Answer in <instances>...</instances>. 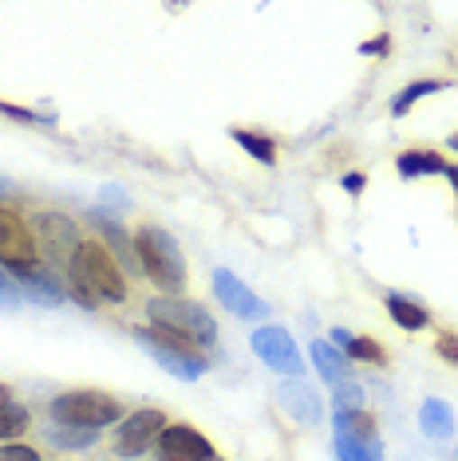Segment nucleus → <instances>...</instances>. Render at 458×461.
Segmentation results:
<instances>
[{
  "instance_id": "f257e3e1",
  "label": "nucleus",
  "mask_w": 458,
  "mask_h": 461,
  "mask_svg": "<svg viewBox=\"0 0 458 461\" xmlns=\"http://www.w3.org/2000/svg\"><path fill=\"white\" fill-rule=\"evenodd\" d=\"M71 296L79 303H99V300H127V280L114 253L99 240H83L76 260H71Z\"/></svg>"
},
{
  "instance_id": "f03ea898",
  "label": "nucleus",
  "mask_w": 458,
  "mask_h": 461,
  "mask_svg": "<svg viewBox=\"0 0 458 461\" xmlns=\"http://www.w3.org/2000/svg\"><path fill=\"white\" fill-rule=\"evenodd\" d=\"M134 253H139V265L142 272L159 285L166 296H182L186 288V260H182V249L166 229L159 225H142L134 233Z\"/></svg>"
},
{
  "instance_id": "7ed1b4c3",
  "label": "nucleus",
  "mask_w": 458,
  "mask_h": 461,
  "mask_svg": "<svg viewBox=\"0 0 458 461\" xmlns=\"http://www.w3.org/2000/svg\"><path fill=\"white\" fill-rule=\"evenodd\" d=\"M51 418L60 426H76V429H99L123 418V402L114 394L103 391H68L60 398H51Z\"/></svg>"
},
{
  "instance_id": "20e7f679",
  "label": "nucleus",
  "mask_w": 458,
  "mask_h": 461,
  "mask_svg": "<svg viewBox=\"0 0 458 461\" xmlns=\"http://www.w3.org/2000/svg\"><path fill=\"white\" fill-rule=\"evenodd\" d=\"M147 312L159 328H170V331L186 335V339L197 343V348H210V343L217 339V323L202 303H190L182 296H159V300H151Z\"/></svg>"
},
{
  "instance_id": "39448f33",
  "label": "nucleus",
  "mask_w": 458,
  "mask_h": 461,
  "mask_svg": "<svg viewBox=\"0 0 458 461\" xmlns=\"http://www.w3.org/2000/svg\"><path fill=\"white\" fill-rule=\"evenodd\" d=\"M0 265H5L8 272H16V276L36 272V265H40L32 225L8 205H0Z\"/></svg>"
},
{
  "instance_id": "423d86ee",
  "label": "nucleus",
  "mask_w": 458,
  "mask_h": 461,
  "mask_svg": "<svg viewBox=\"0 0 458 461\" xmlns=\"http://www.w3.org/2000/svg\"><path fill=\"white\" fill-rule=\"evenodd\" d=\"M32 237H36L40 257L51 260V265H68V268H71V260H76L79 245H83V240L76 237L71 217H64V213H40L32 221Z\"/></svg>"
},
{
  "instance_id": "0eeeda50",
  "label": "nucleus",
  "mask_w": 458,
  "mask_h": 461,
  "mask_svg": "<svg viewBox=\"0 0 458 461\" xmlns=\"http://www.w3.org/2000/svg\"><path fill=\"white\" fill-rule=\"evenodd\" d=\"M162 429H166L162 411H134L127 422H123L114 449H119V457H139V454H147L151 446H159Z\"/></svg>"
},
{
  "instance_id": "6e6552de",
  "label": "nucleus",
  "mask_w": 458,
  "mask_h": 461,
  "mask_svg": "<svg viewBox=\"0 0 458 461\" xmlns=\"http://www.w3.org/2000/svg\"><path fill=\"white\" fill-rule=\"evenodd\" d=\"M249 343H253V351L261 355V363H269L273 371L293 375V379L300 375V351L285 328H261V331H253Z\"/></svg>"
},
{
  "instance_id": "1a4fd4ad",
  "label": "nucleus",
  "mask_w": 458,
  "mask_h": 461,
  "mask_svg": "<svg viewBox=\"0 0 458 461\" xmlns=\"http://www.w3.org/2000/svg\"><path fill=\"white\" fill-rule=\"evenodd\" d=\"M159 457L162 461H214V446L194 426H166L159 438Z\"/></svg>"
},
{
  "instance_id": "9d476101",
  "label": "nucleus",
  "mask_w": 458,
  "mask_h": 461,
  "mask_svg": "<svg viewBox=\"0 0 458 461\" xmlns=\"http://www.w3.org/2000/svg\"><path fill=\"white\" fill-rule=\"evenodd\" d=\"M214 292H217V300L225 303L234 316H242V320H253V316H261V300L253 296V292L245 288V280H237L229 268H217L214 272Z\"/></svg>"
},
{
  "instance_id": "9b49d317",
  "label": "nucleus",
  "mask_w": 458,
  "mask_h": 461,
  "mask_svg": "<svg viewBox=\"0 0 458 461\" xmlns=\"http://www.w3.org/2000/svg\"><path fill=\"white\" fill-rule=\"evenodd\" d=\"M142 348H147L154 359L166 366V371L179 375V379H186V383H194V379H202V375H206V359H202V355H179L170 348H159V343H151V339H142Z\"/></svg>"
},
{
  "instance_id": "f8f14e48",
  "label": "nucleus",
  "mask_w": 458,
  "mask_h": 461,
  "mask_svg": "<svg viewBox=\"0 0 458 461\" xmlns=\"http://www.w3.org/2000/svg\"><path fill=\"white\" fill-rule=\"evenodd\" d=\"M277 398H280V406H285L293 418H300V422H320V398L308 391V386H300L297 379L293 383H285L277 391Z\"/></svg>"
},
{
  "instance_id": "ddd939ff",
  "label": "nucleus",
  "mask_w": 458,
  "mask_h": 461,
  "mask_svg": "<svg viewBox=\"0 0 458 461\" xmlns=\"http://www.w3.org/2000/svg\"><path fill=\"white\" fill-rule=\"evenodd\" d=\"M312 363H316L320 375H325V379L332 383V391H336V386H344V383H352V379H348V363L340 359L332 343H325V339L312 343Z\"/></svg>"
},
{
  "instance_id": "4468645a",
  "label": "nucleus",
  "mask_w": 458,
  "mask_h": 461,
  "mask_svg": "<svg viewBox=\"0 0 458 461\" xmlns=\"http://www.w3.org/2000/svg\"><path fill=\"white\" fill-rule=\"evenodd\" d=\"M336 457L340 461H383V446H380V438L336 434Z\"/></svg>"
},
{
  "instance_id": "2eb2a0df",
  "label": "nucleus",
  "mask_w": 458,
  "mask_h": 461,
  "mask_svg": "<svg viewBox=\"0 0 458 461\" xmlns=\"http://www.w3.org/2000/svg\"><path fill=\"white\" fill-rule=\"evenodd\" d=\"M419 426L426 429V438H451V429H454V418H451V406L439 402V398H426L423 402V411H419Z\"/></svg>"
},
{
  "instance_id": "dca6fc26",
  "label": "nucleus",
  "mask_w": 458,
  "mask_h": 461,
  "mask_svg": "<svg viewBox=\"0 0 458 461\" xmlns=\"http://www.w3.org/2000/svg\"><path fill=\"white\" fill-rule=\"evenodd\" d=\"M399 174H403V177L446 174V162H443L435 150H408V154H399Z\"/></svg>"
},
{
  "instance_id": "f3484780",
  "label": "nucleus",
  "mask_w": 458,
  "mask_h": 461,
  "mask_svg": "<svg viewBox=\"0 0 458 461\" xmlns=\"http://www.w3.org/2000/svg\"><path fill=\"white\" fill-rule=\"evenodd\" d=\"M388 312H391V320L399 323V328H408V331H419L431 323V316H426V308L423 303H411V300H403V296H388Z\"/></svg>"
},
{
  "instance_id": "a211bd4d",
  "label": "nucleus",
  "mask_w": 458,
  "mask_h": 461,
  "mask_svg": "<svg viewBox=\"0 0 458 461\" xmlns=\"http://www.w3.org/2000/svg\"><path fill=\"white\" fill-rule=\"evenodd\" d=\"M16 280H20V288H24L32 300H40V303H60L64 300V288H60L51 276H44V272H24V276H16Z\"/></svg>"
},
{
  "instance_id": "6ab92c4d",
  "label": "nucleus",
  "mask_w": 458,
  "mask_h": 461,
  "mask_svg": "<svg viewBox=\"0 0 458 461\" xmlns=\"http://www.w3.org/2000/svg\"><path fill=\"white\" fill-rule=\"evenodd\" d=\"M234 142L242 146V150H249L257 162H265V166H273L277 162V142L273 139H265V134H253V131H234Z\"/></svg>"
},
{
  "instance_id": "aec40b11",
  "label": "nucleus",
  "mask_w": 458,
  "mask_h": 461,
  "mask_svg": "<svg viewBox=\"0 0 458 461\" xmlns=\"http://www.w3.org/2000/svg\"><path fill=\"white\" fill-rule=\"evenodd\" d=\"M344 351H348L352 359H360V363H376V366L388 363V351H383L371 335H352V339L344 343Z\"/></svg>"
},
{
  "instance_id": "412c9836",
  "label": "nucleus",
  "mask_w": 458,
  "mask_h": 461,
  "mask_svg": "<svg viewBox=\"0 0 458 461\" xmlns=\"http://www.w3.org/2000/svg\"><path fill=\"white\" fill-rule=\"evenodd\" d=\"M28 429V411L20 402H8L0 406V442H13Z\"/></svg>"
},
{
  "instance_id": "4be33fe9",
  "label": "nucleus",
  "mask_w": 458,
  "mask_h": 461,
  "mask_svg": "<svg viewBox=\"0 0 458 461\" xmlns=\"http://www.w3.org/2000/svg\"><path fill=\"white\" fill-rule=\"evenodd\" d=\"M435 91H446L439 79H419V83H411V87H408L399 99L391 103V111H395V114H408L415 99H426V95H435Z\"/></svg>"
},
{
  "instance_id": "5701e85b",
  "label": "nucleus",
  "mask_w": 458,
  "mask_h": 461,
  "mask_svg": "<svg viewBox=\"0 0 458 461\" xmlns=\"http://www.w3.org/2000/svg\"><path fill=\"white\" fill-rule=\"evenodd\" d=\"M51 442L60 449H87L96 442V429H76V426H60L56 434H51Z\"/></svg>"
},
{
  "instance_id": "b1692460",
  "label": "nucleus",
  "mask_w": 458,
  "mask_h": 461,
  "mask_svg": "<svg viewBox=\"0 0 458 461\" xmlns=\"http://www.w3.org/2000/svg\"><path fill=\"white\" fill-rule=\"evenodd\" d=\"M0 461H40V454H36L32 446L8 442V446H0Z\"/></svg>"
},
{
  "instance_id": "393cba45",
  "label": "nucleus",
  "mask_w": 458,
  "mask_h": 461,
  "mask_svg": "<svg viewBox=\"0 0 458 461\" xmlns=\"http://www.w3.org/2000/svg\"><path fill=\"white\" fill-rule=\"evenodd\" d=\"M435 351H439L446 363H454V366H458V335H451V331L439 335V343H435Z\"/></svg>"
},
{
  "instance_id": "a878e982",
  "label": "nucleus",
  "mask_w": 458,
  "mask_h": 461,
  "mask_svg": "<svg viewBox=\"0 0 458 461\" xmlns=\"http://www.w3.org/2000/svg\"><path fill=\"white\" fill-rule=\"evenodd\" d=\"M363 56H388L391 51V40L388 36H376V40H368V44H360Z\"/></svg>"
},
{
  "instance_id": "bb28decb",
  "label": "nucleus",
  "mask_w": 458,
  "mask_h": 461,
  "mask_svg": "<svg viewBox=\"0 0 458 461\" xmlns=\"http://www.w3.org/2000/svg\"><path fill=\"white\" fill-rule=\"evenodd\" d=\"M16 303H20V296H16V292H13V285H8V280H5V276H0V308H5V312H13V308H16Z\"/></svg>"
},
{
  "instance_id": "cd10ccee",
  "label": "nucleus",
  "mask_w": 458,
  "mask_h": 461,
  "mask_svg": "<svg viewBox=\"0 0 458 461\" xmlns=\"http://www.w3.org/2000/svg\"><path fill=\"white\" fill-rule=\"evenodd\" d=\"M0 114H8V119H20V122H36V114H32V111L13 107V103H0Z\"/></svg>"
},
{
  "instance_id": "c85d7f7f",
  "label": "nucleus",
  "mask_w": 458,
  "mask_h": 461,
  "mask_svg": "<svg viewBox=\"0 0 458 461\" xmlns=\"http://www.w3.org/2000/svg\"><path fill=\"white\" fill-rule=\"evenodd\" d=\"M363 185H368V177L363 174H344V190L348 194H363Z\"/></svg>"
},
{
  "instance_id": "c756f323",
  "label": "nucleus",
  "mask_w": 458,
  "mask_h": 461,
  "mask_svg": "<svg viewBox=\"0 0 458 461\" xmlns=\"http://www.w3.org/2000/svg\"><path fill=\"white\" fill-rule=\"evenodd\" d=\"M8 402H13V391H8V386L0 383V406H8Z\"/></svg>"
},
{
  "instance_id": "7c9ffc66",
  "label": "nucleus",
  "mask_w": 458,
  "mask_h": 461,
  "mask_svg": "<svg viewBox=\"0 0 458 461\" xmlns=\"http://www.w3.org/2000/svg\"><path fill=\"white\" fill-rule=\"evenodd\" d=\"M446 177H451V185L458 190V166H446Z\"/></svg>"
},
{
  "instance_id": "2f4dec72",
  "label": "nucleus",
  "mask_w": 458,
  "mask_h": 461,
  "mask_svg": "<svg viewBox=\"0 0 458 461\" xmlns=\"http://www.w3.org/2000/svg\"><path fill=\"white\" fill-rule=\"evenodd\" d=\"M451 150H458V134H454V139H451Z\"/></svg>"
}]
</instances>
